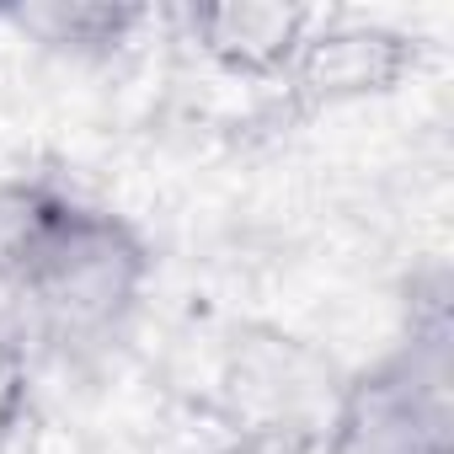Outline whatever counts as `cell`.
<instances>
[{"instance_id":"3","label":"cell","mask_w":454,"mask_h":454,"mask_svg":"<svg viewBox=\"0 0 454 454\" xmlns=\"http://www.w3.org/2000/svg\"><path fill=\"white\" fill-rule=\"evenodd\" d=\"M417 65V43L385 22H326L300 43L284 86L305 107H342L395 91Z\"/></svg>"},{"instance_id":"7","label":"cell","mask_w":454,"mask_h":454,"mask_svg":"<svg viewBox=\"0 0 454 454\" xmlns=\"http://www.w3.org/2000/svg\"><path fill=\"white\" fill-rule=\"evenodd\" d=\"M27 401H33V369H27V353L22 342H12L0 332V454L12 449L22 417H27Z\"/></svg>"},{"instance_id":"5","label":"cell","mask_w":454,"mask_h":454,"mask_svg":"<svg viewBox=\"0 0 454 454\" xmlns=\"http://www.w3.org/2000/svg\"><path fill=\"white\" fill-rule=\"evenodd\" d=\"M6 22H17L33 43L75 59H102L118 54L145 22V6H113V0H38V6H12Z\"/></svg>"},{"instance_id":"6","label":"cell","mask_w":454,"mask_h":454,"mask_svg":"<svg viewBox=\"0 0 454 454\" xmlns=\"http://www.w3.org/2000/svg\"><path fill=\"white\" fill-rule=\"evenodd\" d=\"M59 187L33 182V176H0V284H17L38 236H43V219L54 208Z\"/></svg>"},{"instance_id":"1","label":"cell","mask_w":454,"mask_h":454,"mask_svg":"<svg viewBox=\"0 0 454 454\" xmlns=\"http://www.w3.org/2000/svg\"><path fill=\"white\" fill-rule=\"evenodd\" d=\"M145 284H150V247L134 224L59 192L17 278V294L54 342L86 348L107 342L134 316Z\"/></svg>"},{"instance_id":"8","label":"cell","mask_w":454,"mask_h":454,"mask_svg":"<svg viewBox=\"0 0 454 454\" xmlns=\"http://www.w3.org/2000/svg\"><path fill=\"white\" fill-rule=\"evenodd\" d=\"M203 454H321V433L316 427H294V422H252L247 433L224 438Z\"/></svg>"},{"instance_id":"4","label":"cell","mask_w":454,"mask_h":454,"mask_svg":"<svg viewBox=\"0 0 454 454\" xmlns=\"http://www.w3.org/2000/svg\"><path fill=\"white\" fill-rule=\"evenodd\" d=\"M182 22L203 59H214L224 75H241V81H284L300 43L316 27V17L305 6H278V0L192 6V12H182Z\"/></svg>"},{"instance_id":"2","label":"cell","mask_w":454,"mask_h":454,"mask_svg":"<svg viewBox=\"0 0 454 454\" xmlns=\"http://www.w3.org/2000/svg\"><path fill=\"white\" fill-rule=\"evenodd\" d=\"M326 454H454L449 449V348L401 342L337 385L326 406Z\"/></svg>"}]
</instances>
